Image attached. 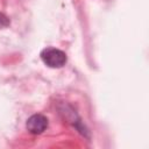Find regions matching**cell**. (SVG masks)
I'll return each instance as SVG.
<instances>
[{"label":"cell","mask_w":149,"mask_h":149,"mask_svg":"<svg viewBox=\"0 0 149 149\" xmlns=\"http://www.w3.org/2000/svg\"><path fill=\"white\" fill-rule=\"evenodd\" d=\"M48 118L43 114H33L28 118L26 122V128L30 134L38 135L42 134L48 128Z\"/></svg>","instance_id":"cell-3"},{"label":"cell","mask_w":149,"mask_h":149,"mask_svg":"<svg viewBox=\"0 0 149 149\" xmlns=\"http://www.w3.org/2000/svg\"><path fill=\"white\" fill-rule=\"evenodd\" d=\"M40 57H41L42 62L48 68H51V69L63 68L66 64V62H68L66 54L63 50L57 49V48H54V47L44 48L41 51Z\"/></svg>","instance_id":"cell-1"},{"label":"cell","mask_w":149,"mask_h":149,"mask_svg":"<svg viewBox=\"0 0 149 149\" xmlns=\"http://www.w3.org/2000/svg\"><path fill=\"white\" fill-rule=\"evenodd\" d=\"M59 113L63 116V119L66 120L81 136H84L87 140H90V132H88V129L81 122V119L79 118V115L77 114V112L73 109V107L71 105L63 104L59 107Z\"/></svg>","instance_id":"cell-2"}]
</instances>
